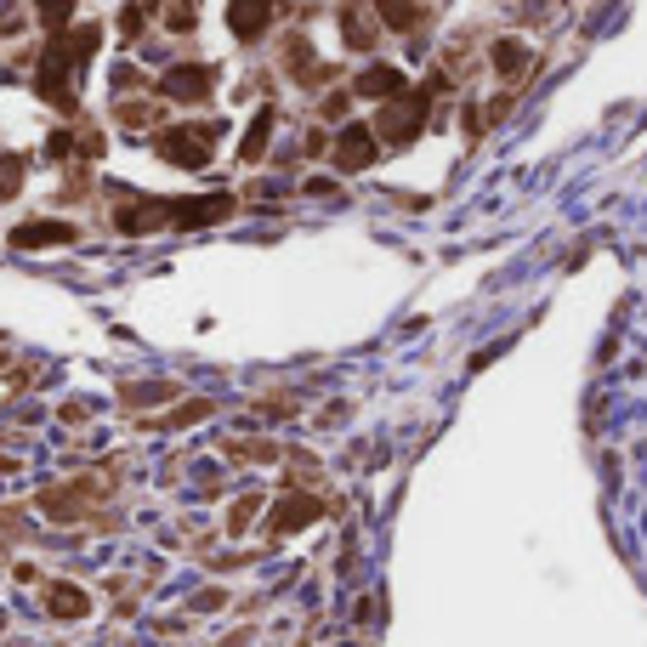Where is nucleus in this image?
Here are the masks:
<instances>
[{
	"instance_id": "obj_1",
	"label": "nucleus",
	"mask_w": 647,
	"mask_h": 647,
	"mask_svg": "<svg viewBox=\"0 0 647 647\" xmlns=\"http://www.w3.org/2000/svg\"><path fill=\"white\" fill-rule=\"evenodd\" d=\"M97 52V29H74V35H57L40 57V97L52 108H74V80L86 69V57Z\"/></svg>"
},
{
	"instance_id": "obj_2",
	"label": "nucleus",
	"mask_w": 647,
	"mask_h": 647,
	"mask_svg": "<svg viewBox=\"0 0 647 647\" xmlns=\"http://www.w3.org/2000/svg\"><path fill=\"white\" fill-rule=\"evenodd\" d=\"M210 142H216V125H182V131H165L159 137V154L182 165V171H199L210 159Z\"/></svg>"
},
{
	"instance_id": "obj_3",
	"label": "nucleus",
	"mask_w": 647,
	"mask_h": 647,
	"mask_svg": "<svg viewBox=\"0 0 647 647\" xmlns=\"http://www.w3.org/2000/svg\"><path fill=\"white\" fill-rule=\"evenodd\" d=\"M420 120H426V97H403V91H398V103H386V108H381L375 131H381V137L398 148V142H409V137L420 131Z\"/></svg>"
},
{
	"instance_id": "obj_4",
	"label": "nucleus",
	"mask_w": 647,
	"mask_h": 647,
	"mask_svg": "<svg viewBox=\"0 0 647 647\" xmlns=\"http://www.w3.org/2000/svg\"><path fill=\"white\" fill-rule=\"evenodd\" d=\"M159 91L176 97V103H205L210 97V69L205 63H182V69H171L165 80H159Z\"/></svg>"
},
{
	"instance_id": "obj_5",
	"label": "nucleus",
	"mask_w": 647,
	"mask_h": 647,
	"mask_svg": "<svg viewBox=\"0 0 647 647\" xmlns=\"http://www.w3.org/2000/svg\"><path fill=\"white\" fill-rule=\"evenodd\" d=\"M273 12H279V0H233L228 6V23L239 40H262L267 23H273Z\"/></svg>"
},
{
	"instance_id": "obj_6",
	"label": "nucleus",
	"mask_w": 647,
	"mask_h": 647,
	"mask_svg": "<svg viewBox=\"0 0 647 647\" xmlns=\"http://www.w3.org/2000/svg\"><path fill=\"white\" fill-rule=\"evenodd\" d=\"M335 165H341V171H364V165H375V131L347 125L341 142H335Z\"/></svg>"
},
{
	"instance_id": "obj_7",
	"label": "nucleus",
	"mask_w": 647,
	"mask_h": 647,
	"mask_svg": "<svg viewBox=\"0 0 647 647\" xmlns=\"http://www.w3.org/2000/svg\"><path fill=\"white\" fill-rule=\"evenodd\" d=\"M233 210V199L228 193H216V199H188V205H176L165 222H182V228H199V222H222Z\"/></svg>"
},
{
	"instance_id": "obj_8",
	"label": "nucleus",
	"mask_w": 647,
	"mask_h": 647,
	"mask_svg": "<svg viewBox=\"0 0 647 647\" xmlns=\"http://www.w3.org/2000/svg\"><path fill=\"white\" fill-rule=\"evenodd\" d=\"M69 239H74L69 222H23V228L12 233L18 250H46V245H69Z\"/></svg>"
},
{
	"instance_id": "obj_9",
	"label": "nucleus",
	"mask_w": 647,
	"mask_h": 647,
	"mask_svg": "<svg viewBox=\"0 0 647 647\" xmlns=\"http://www.w3.org/2000/svg\"><path fill=\"white\" fill-rule=\"evenodd\" d=\"M307 523H318V500L313 494H284L279 517H273V534H290V528H307Z\"/></svg>"
},
{
	"instance_id": "obj_10",
	"label": "nucleus",
	"mask_w": 647,
	"mask_h": 647,
	"mask_svg": "<svg viewBox=\"0 0 647 647\" xmlns=\"http://www.w3.org/2000/svg\"><path fill=\"white\" fill-rule=\"evenodd\" d=\"M358 91H364V97H398V91H403V74L386 69V63H375V69L358 74Z\"/></svg>"
},
{
	"instance_id": "obj_11",
	"label": "nucleus",
	"mask_w": 647,
	"mask_h": 647,
	"mask_svg": "<svg viewBox=\"0 0 647 647\" xmlns=\"http://www.w3.org/2000/svg\"><path fill=\"white\" fill-rule=\"evenodd\" d=\"M46 608H52L57 619H80L91 602H86V591H74V585H52V591H46Z\"/></svg>"
},
{
	"instance_id": "obj_12",
	"label": "nucleus",
	"mask_w": 647,
	"mask_h": 647,
	"mask_svg": "<svg viewBox=\"0 0 647 647\" xmlns=\"http://www.w3.org/2000/svg\"><path fill=\"white\" fill-rule=\"evenodd\" d=\"M267 137H273V108H262V114H256V125L245 131V148H239V154H245V165L267 154Z\"/></svg>"
},
{
	"instance_id": "obj_13",
	"label": "nucleus",
	"mask_w": 647,
	"mask_h": 647,
	"mask_svg": "<svg viewBox=\"0 0 647 647\" xmlns=\"http://www.w3.org/2000/svg\"><path fill=\"white\" fill-rule=\"evenodd\" d=\"M494 69L506 74V80H517V74L528 69V46H517V40H500V46H494Z\"/></svg>"
},
{
	"instance_id": "obj_14",
	"label": "nucleus",
	"mask_w": 647,
	"mask_h": 647,
	"mask_svg": "<svg viewBox=\"0 0 647 647\" xmlns=\"http://www.w3.org/2000/svg\"><path fill=\"white\" fill-rule=\"evenodd\" d=\"M375 6H381V18L392 23V29H415V23H420L415 0H375Z\"/></svg>"
},
{
	"instance_id": "obj_15",
	"label": "nucleus",
	"mask_w": 647,
	"mask_h": 647,
	"mask_svg": "<svg viewBox=\"0 0 647 647\" xmlns=\"http://www.w3.org/2000/svg\"><path fill=\"white\" fill-rule=\"evenodd\" d=\"M341 29H347V46H358V52H369V46H375V29H369L358 12H347V18H341Z\"/></svg>"
},
{
	"instance_id": "obj_16",
	"label": "nucleus",
	"mask_w": 647,
	"mask_h": 647,
	"mask_svg": "<svg viewBox=\"0 0 647 647\" xmlns=\"http://www.w3.org/2000/svg\"><path fill=\"white\" fill-rule=\"evenodd\" d=\"M23 182V159H0V199H12Z\"/></svg>"
},
{
	"instance_id": "obj_17",
	"label": "nucleus",
	"mask_w": 647,
	"mask_h": 647,
	"mask_svg": "<svg viewBox=\"0 0 647 647\" xmlns=\"http://www.w3.org/2000/svg\"><path fill=\"white\" fill-rule=\"evenodd\" d=\"M69 12H74V0H40V18L52 23V29H63V23H69Z\"/></svg>"
},
{
	"instance_id": "obj_18",
	"label": "nucleus",
	"mask_w": 647,
	"mask_h": 647,
	"mask_svg": "<svg viewBox=\"0 0 647 647\" xmlns=\"http://www.w3.org/2000/svg\"><path fill=\"white\" fill-rule=\"evenodd\" d=\"M120 120H125V125H148V120H154V108H142V103H125V108H120Z\"/></svg>"
},
{
	"instance_id": "obj_19",
	"label": "nucleus",
	"mask_w": 647,
	"mask_h": 647,
	"mask_svg": "<svg viewBox=\"0 0 647 647\" xmlns=\"http://www.w3.org/2000/svg\"><path fill=\"white\" fill-rule=\"evenodd\" d=\"M125 35H142V6H125V18H120Z\"/></svg>"
},
{
	"instance_id": "obj_20",
	"label": "nucleus",
	"mask_w": 647,
	"mask_h": 647,
	"mask_svg": "<svg viewBox=\"0 0 647 647\" xmlns=\"http://www.w3.org/2000/svg\"><path fill=\"white\" fill-rule=\"evenodd\" d=\"M256 506H262V500H239V511H233V528H245L250 517H256Z\"/></svg>"
}]
</instances>
